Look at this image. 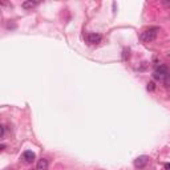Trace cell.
<instances>
[{
  "instance_id": "obj_1",
  "label": "cell",
  "mask_w": 170,
  "mask_h": 170,
  "mask_svg": "<svg viewBox=\"0 0 170 170\" xmlns=\"http://www.w3.org/2000/svg\"><path fill=\"white\" fill-rule=\"evenodd\" d=\"M158 28L157 27H151L149 29L144 31L142 33H141V40L144 43H151L155 40V37H157V33H158Z\"/></svg>"
},
{
  "instance_id": "obj_2",
  "label": "cell",
  "mask_w": 170,
  "mask_h": 170,
  "mask_svg": "<svg viewBox=\"0 0 170 170\" xmlns=\"http://www.w3.org/2000/svg\"><path fill=\"white\" fill-rule=\"evenodd\" d=\"M169 68L166 67V65H160V67L155 68L154 73H153V77L155 78V80L158 81H165L166 78L169 77Z\"/></svg>"
},
{
  "instance_id": "obj_3",
  "label": "cell",
  "mask_w": 170,
  "mask_h": 170,
  "mask_svg": "<svg viewBox=\"0 0 170 170\" xmlns=\"http://www.w3.org/2000/svg\"><path fill=\"white\" fill-rule=\"evenodd\" d=\"M147 164H149V157H147V155H140V157H137L134 162H133L134 168H137V169H144Z\"/></svg>"
},
{
  "instance_id": "obj_4",
  "label": "cell",
  "mask_w": 170,
  "mask_h": 170,
  "mask_svg": "<svg viewBox=\"0 0 170 170\" xmlns=\"http://www.w3.org/2000/svg\"><path fill=\"white\" fill-rule=\"evenodd\" d=\"M85 39H86V43L88 44H99V43L101 41V39H102V36H101L100 33H88L85 36Z\"/></svg>"
},
{
  "instance_id": "obj_5",
  "label": "cell",
  "mask_w": 170,
  "mask_h": 170,
  "mask_svg": "<svg viewBox=\"0 0 170 170\" xmlns=\"http://www.w3.org/2000/svg\"><path fill=\"white\" fill-rule=\"evenodd\" d=\"M35 158H36V155L32 150H25L23 153V160L27 162V164H32V162L35 161Z\"/></svg>"
},
{
  "instance_id": "obj_6",
  "label": "cell",
  "mask_w": 170,
  "mask_h": 170,
  "mask_svg": "<svg viewBox=\"0 0 170 170\" xmlns=\"http://www.w3.org/2000/svg\"><path fill=\"white\" fill-rule=\"evenodd\" d=\"M39 4H40V2H32V0H27V2H24L23 4H21V7H23L24 9H32V8H35V7H37Z\"/></svg>"
},
{
  "instance_id": "obj_7",
  "label": "cell",
  "mask_w": 170,
  "mask_h": 170,
  "mask_svg": "<svg viewBox=\"0 0 170 170\" xmlns=\"http://www.w3.org/2000/svg\"><path fill=\"white\" fill-rule=\"evenodd\" d=\"M48 166H49L48 160H45V158H41V160H39L36 169H37V170H48Z\"/></svg>"
},
{
  "instance_id": "obj_8",
  "label": "cell",
  "mask_w": 170,
  "mask_h": 170,
  "mask_svg": "<svg viewBox=\"0 0 170 170\" xmlns=\"http://www.w3.org/2000/svg\"><path fill=\"white\" fill-rule=\"evenodd\" d=\"M146 89L149 90V92H153V90L155 89V84L153 81H150V82H147V86H146Z\"/></svg>"
},
{
  "instance_id": "obj_9",
  "label": "cell",
  "mask_w": 170,
  "mask_h": 170,
  "mask_svg": "<svg viewBox=\"0 0 170 170\" xmlns=\"http://www.w3.org/2000/svg\"><path fill=\"white\" fill-rule=\"evenodd\" d=\"M2 128V138L4 137V133H5V126H0Z\"/></svg>"
},
{
  "instance_id": "obj_10",
  "label": "cell",
  "mask_w": 170,
  "mask_h": 170,
  "mask_svg": "<svg viewBox=\"0 0 170 170\" xmlns=\"http://www.w3.org/2000/svg\"><path fill=\"white\" fill-rule=\"evenodd\" d=\"M162 4L165 7H170V2H162Z\"/></svg>"
},
{
  "instance_id": "obj_11",
  "label": "cell",
  "mask_w": 170,
  "mask_h": 170,
  "mask_svg": "<svg viewBox=\"0 0 170 170\" xmlns=\"http://www.w3.org/2000/svg\"><path fill=\"white\" fill-rule=\"evenodd\" d=\"M0 149H2V150L5 149V145H4V144H2V145H0Z\"/></svg>"
},
{
  "instance_id": "obj_12",
  "label": "cell",
  "mask_w": 170,
  "mask_h": 170,
  "mask_svg": "<svg viewBox=\"0 0 170 170\" xmlns=\"http://www.w3.org/2000/svg\"><path fill=\"white\" fill-rule=\"evenodd\" d=\"M165 169L169 170V169H170V164H165Z\"/></svg>"
},
{
  "instance_id": "obj_13",
  "label": "cell",
  "mask_w": 170,
  "mask_h": 170,
  "mask_svg": "<svg viewBox=\"0 0 170 170\" xmlns=\"http://www.w3.org/2000/svg\"><path fill=\"white\" fill-rule=\"evenodd\" d=\"M36 170H37V169H36Z\"/></svg>"
}]
</instances>
